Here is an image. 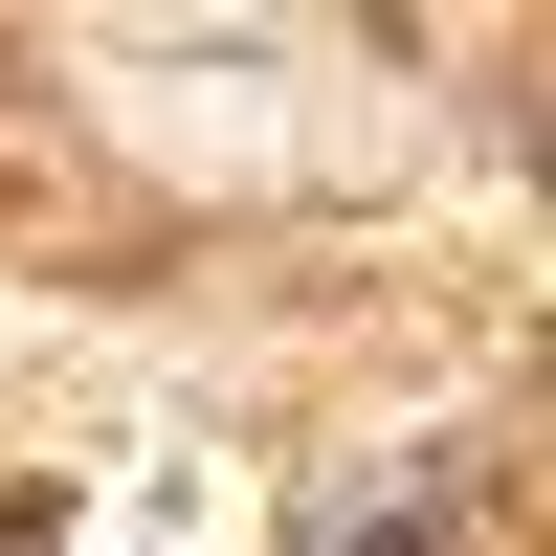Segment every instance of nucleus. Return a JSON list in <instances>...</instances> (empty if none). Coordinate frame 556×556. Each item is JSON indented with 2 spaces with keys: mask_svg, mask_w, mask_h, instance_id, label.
<instances>
[{
  "mask_svg": "<svg viewBox=\"0 0 556 556\" xmlns=\"http://www.w3.org/2000/svg\"><path fill=\"white\" fill-rule=\"evenodd\" d=\"M0 556H45V513H0Z\"/></svg>",
  "mask_w": 556,
  "mask_h": 556,
  "instance_id": "1",
  "label": "nucleus"
}]
</instances>
